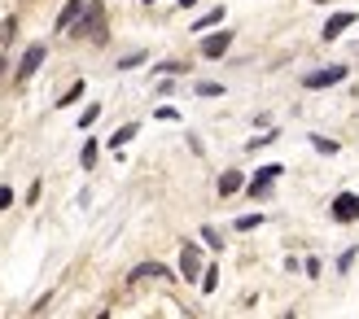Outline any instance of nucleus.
<instances>
[{
    "mask_svg": "<svg viewBox=\"0 0 359 319\" xmlns=\"http://www.w3.org/2000/svg\"><path fill=\"white\" fill-rule=\"evenodd\" d=\"M75 36L79 40H105V13L96 0H88V9H84V18L75 22Z\"/></svg>",
    "mask_w": 359,
    "mask_h": 319,
    "instance_id": "1",
    "label": "nucleus"
},
{
    "mask_svg": "<svg viewBox=\"0 0 359 319\" xmlns=\"http://www.w3.org/2000/svg\"><path fill=\"white\" fill-rule=\"evenodd\" d=\"M346 79V66H320V71H312L302 79L307 92H324V88H337V83Z\"/></svg>",
    "mask_w": 359,
    "mask_h": 319,
    "instance_id": "2",
    "label": "nucleus"
},
{
    "mask_svg": "<svg viewBox=\"0 0 359 319\" xmlns=\"http://www.w3.org/2000/svg\"><path fill=\"white\" fill-rule=\"evenodd\" d=\"M202 272H206V267H202V249L198 245H184V249H180V276H184L189 284H198Z\"/></svg>",
    "mask_w": 359,
    "mask_h": 319,
    "instance_id": "3",
    "label": "nucleus"
},
{
    "mask_svg": "<svg viewBox=\"0 0 359 319\" xmlns=\"http://www.w3.org/2000/svg\"><path fill=\"white\" fill-rule=\"evenodd\" d=\"M333 219L337 223H359V193H337L333 197Z\"/></svg>",
    "mask_w": 359,
    "mask_h": 319,
    "instance_id": "4",
    "label": "nucleus"
},
{
    "mask_svg": "<svg viewBox=\"0 0 359 319\" xmlns=\"http://www.w3.org/2000/svg\"><path fill=\"white\" fill-rule=\"evenodd\" d=\"M44 57H48V48L44 44H31L27 53H22V61H18V83H27L31 75H36L40 66H44Z\"/></svg>",
    "mask_w": 359,
    "mask_h": 319,
    "instance_id": "5",
    "label": "nucleus"
},
{
    "mask_svg": "<svg viewBox=\"0 0 359 319\" xmlns=\"http://www.w3.org/2000/svg\"><path fill=\"white\" fill-rule=\"evenodd\" d=\"M228 44H233V31H210V36L202 40V57H210V61H219V57L228 53Z\"/></svg>",
    "mask_w": 359,
    "mask_h": 319,
    "instance_id": "6",
    "label": "nucleus"
},
{
    "mask_svg": "<svg viewBox=\"0 0 359 319\" xmlns=\"http://www.w3.org/2000/svg\"><path fill=\"white\" fill-rule=\"evenodd\" d=\"M355 18H359L355 9H342V13H333V18L324 22V40H337L342 31H351V27H355Z\"/></svg>",
    "mask_w": 359,
    "mask_h": 319,
    "instance_id": "7",
    "label": "nucleus"
},
{
    "mask_svg": "<svg viewBox=\"0 0 359 319\" xmlns=\"http://www.w3.org/2000/svg\"><path fill=\"white\" fill-rule=\"evenodd\" d=\"M272 179H281V166H263V171H258L254 179H250V197H268V188H272Z\"/></svg>",
    "mask_w": 359,
    "mask_h": 319,
    "instance_id": "8",
    "label": "nucleus"
},
{
    "mask_svg": "<svg viewBox=\"0 0 359 319\" xmlns=\"http://www.w3.org/2000/svg\"><path fill=\"white\" fill-rule=\"evenodd\" d=\"M132 284H140V280H171V272L162 262H140V267H132V276H127Z\"/></svg>",
    "mask_w": 359,
    "mask_h": 319,
    "instance_id": "9",
    "label": "nucleus"
},
{
    "mask_svg": "<svg viewBox=\"0 0 359 319\" xmlns=\"http://www.w3.org/2000/svg\"><path fill=\"white\" fill-rule=\"evenodd\" d=\"M84 9H88V0H66V9L57 13V31H71L79 18H84Z\"/></svg>",
    "mask_w": 359,
    "mask_h": 319,
    "instance_id": "10",
    "label": "nucleus"
},
{
    "mask_svg": "<svg viewBox=\"0 0 359 319\" xmlns=\"http://www.w3.org/2000/svg\"><path fill=\"white\" fill-rule=\"evenodd\" d=\"M241 184H246V179H241V171H224V175H219V197L241 193Z\"/></svg>",
    "mask_w": 359,
    "mask_h": 319,
    "instance_id": "11",
    "label": "nucleus"
},
{
    "mask_svg": "<svg viewBox=\"0 0 359 319\" xmlns=\"http://www.w3.org/2000/svg\"><path fill=\"white\" fill-rule=\"evenodd\" d=\"M219 22H224V9H206L202 18L193 22V31H210V27H219Z\"/></svg>",
    "mask_w": 359,
    "mask_h": 319,
    "instance_id": "12",
    "label": "nucleus"
},
{
    "mask_svg": "<svg viewBox=\"0 0 359 319\" xmlns=\"http://www.w3.org/2000/svg\"><path fill=\"white\" fill-rule=\"evenodd\" d=\"M312 149H316V154H324V158H333L342 144H337V140H329V136H312Z\"/></svg>",
    "mask_w": 359,
    "mask_h": 319,
    "instance_id": "13",
    "label": "nucleus"
},
{
    "mask_svg": "<svg viewBox=\"0 0 359 319\" xmlns=\"http://www.w3.org/2000/svg\"><path fill=\"white\" fill-rule=\"evenodd\" d=\"M136 136V123H127V127H119V131H114V136H110V149H123L127 140H132Z\"/></svg>",
    "mask_w": 359,
    "mask_h": 319,
    "instance_id": "14",
    "label": "nucleus"
},
{
    "mask_svg": "<svg viewBox=\"0 0 359 319\" xmlns=\"http://www.w3.org/2000/svg\"><path fill=\"white\" fill-rule=\"evenodd\" d=\"M79 96H84V79H79V83H71V88H66V92L57 96V105H75Z\"/></svg>",
    "mask_w": 359,
    "mask_h": 319,
    "instance_id": "15",
    "label": "nucleus"
},
{
    "mask_svg": "<svg viewBox=\"0 0 359 319\" xmlns=\"http://www.w3.org/2000/svg\"><path fill=\"white\" fill-rule=\"evenodd\" d=\"M219 289V267H206L202 272V293H215Z\"/></svg>",
    "mask_w": 359,
    "mask_h": 319,
    "instance_id": "16",
    "label": "nucleus"
},
{
    "mask_svg": "<svg viewBox=\"0 0 359 319\" xmlns=\"http://www.w3.org/2000/svg\"><path fill=\"white\" fill-rule=\"evenodd\" d=\"M96 149H101L96 140H88V144H84V154H79V162H84V171H92V166H96Z\"/></svg>",
    "mask_w": 359,
    "mask_h": 319,
    "instance_id": "17",
    "label": "nucleus"
},
{
    "mask_svg": "<svg viewBox=\"0 0 359 319\" xmlns=\"http://www.w3.org/2000/svg\"><path fill=\"white\" fill-rule=\"evenodd\" d=\"M258 223H263V214H241V219H237V232H254Z\"/></svg>",
    "mask_w": 359,
    "mask_h": 319,
    "instance_id": "18",
    "label": "nucleus"
},
{
    "mask_svg": "<svg viewBox=\"0 0 359 319\" xmlns=\"http://www.w3.org/2000/svg\"><path fill=\"white\" fill-rule=\"evenodd\" d=\"M96 119H101V105H88L84 114H79V127H92Z\"/></svg>",
    "mask_w": 359,
    "mask_h": 319,
    "instance_id": "19",
    "label": "nucleus"
},
{
    "mask_svg": "<svg viewBox=\"0 0 359 319\" xmlns=\"http://www.w3.org/2000/svg\"><path fill=\"white\" fill-rule=\"evenodd\" d=\"M198 96H224V83H198Z\"/></svg>",
    "mask_w": 359,
    "mask_h": 319,
    "instance_id": "20",
    "label": "nucleus"
},
{
    "mask_svg": "<svg viewBox=\"0 0 359 319\" xmlns=\"http://www.w3.org/2000/svg\"><path fill=\"white\" fill-rule=\"evenodd\" d=\"M202 241H206L210 249H224V237H219V232H215V228H202Z\"/></svg>",
    "mask_w": 359,
    "mask_h": 319,
    "instance_id": "21",
    "label": "nucleus"
},
{
    "mask_svg": "<svg viewBox=\"0 0 359 319\" xmlns=\"http://www.w3.org/2000/svg\"><path fill=\"white\" fill-rule=\"evenodd\" d=\"M272 140H276V131H272V127H268V136H258V140H250V144H246V149H250V154H258V149H268V144H272Z\"/></svg>",
    "mask_w": 359,
    "mask_h": 319,
    "instance_id": "22",
    "label": "nucleus"
},
{
    "mask_svg": "<svg viewBox=\"0 0 359 319\" xmlns=\"http://www.w3.org/2000/svg\"><path fill=\"white\" fill-rule=\"evenodd\" d=\"M154 119H162V123H175V119H180V110H175V105H158V114H154Z\"/></svg>",
    "mask_w": 359,
    "mask_h": 319,
    "instance_id": "23",
    "label": "nucleus"
},
{
    "mask_svg": "<svg viewBox=\"0 0 359 319\" xmlns=\"http://www.w3.org/2000/svg\"><path fill=\"white\" fill-rule=\"evenodd\" d=\"M13 31H18V22H13V18L0 22V44H9V40H13Z\"/></svg>",
    "mask_w": 359,
    "mask_h": 319,
    "instance_id": "24",
    "label": "nucleus"
},
{
    "mask_svg": "<svg viewBox=\"0 0 359 319\" xmlns=\"http://www.w3.org/2000/svg\"><path fill=\"white\" fill-rule=\"evenodd\" d=\"M145 61V53H127V57H119V71H132V66H140Z\"/></svg>",
    "mask_w": 359,
    "mask_h": 319,
    "instance_id": "25",
    "label": "nucleus"
},
{
    "mask_svg": "<svg viewBox=\"0 0 359 319\" xmlns=\"http://www.w3.org/2000/svg\"><path fill=\"white\" fill-rule=\"evenodd\" d=\"M13 206V188H9V184H0V210H9Z\"/></svg>",
    "mask_w": 359,
    "mask_h": 319,
    "instance_id": "26",
    "label": "nucleus"
},
{
    "mask_svg": "<svg viewBox=\"0 0 359 319\" xmlns=\"http://www.w3.org/2000/svg\"><path fill=\"white\" fill-rule=\"evenodd\" d=\"M180 5H184V9H189V5H198V0H180Z\"/></svg>",
    "mask_w": 359,
    "mask_h": 319,
    "instance_id": "27",
    "label": "nucleus"
},
{
    "mask_svg": "<svg viewBox=\"0 0 359 319\" xmlns=\"http://www.w3.org/2000/svg\"><path fill=\"white\" fill-rule=\"evenodd\" d=\"M0 71H5V57H0Z\"/></svg>",
    "mask_w": 359,
    "mask_h": 319,
    "instance_id": "28",
    "label": "nucleus"
},
{
    "mask_svg": "<svg viewBox=\"0 0 359 319\" xmlns=\"http://www.w3.org/2000/svg\"><path fill=\"white\" fill-rule=\"evenodd\" d=\"M145 5H154V0H145Z\"/></svg>",
    "mask_w": 359,
    "mask_h": 319,
    "instance_id": "29",
    "label": "nucleus"
}]
</instances>
